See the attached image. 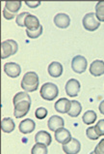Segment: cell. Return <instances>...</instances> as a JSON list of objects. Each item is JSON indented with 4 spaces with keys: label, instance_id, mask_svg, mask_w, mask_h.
Returning <instances> with one entry per match:
<instances>
[{
    "label": "cell",
    "instance_id": "obj_13",
    "mask_svg": "<svg viewBox=\"0 0 104 154\" xmlns=\"http://www.w3.org/2000/svg\"><path fill=\"white\" fill-rule=\"evenodd\" d=\"M35 142H36V143H42L45 146H50L52 142L51 135L45 130L39 131L36 136H35Z\"/></svg>",
    "mask_w": 104,
    "mask_h": 154
},
{
    "label": "cell",
    "instance_id": "obj_19",
    "mask_svg": "<svg viewBox=\"0 0 104 154\" xmlns=\"http://www.w3.org/2000/svg\"><path fill=\"white\" fill-rule=\"evenodd\" d=\"M25 26H26V28H27V30H36L38 28H40L41 23L36 16H33L30 14L25 19Z\"/></svg>",
    "mask_w": 104,
    "mask_h": 154
},
{
    "label": "cell",
    "instance_id": "obj_26",
    "mask_svg": "<svg viewBox=\"0 0 104 154\" xmlns=\"http://www.w3.org/2000/svg\"><path fill=\"white\" fill-rule=\"evenodd\" d=\"M42 25L40 26V28H38L36 30H26V34H27V36L31 39H36V38H39L42 35Z\"/></svg>",
    "mask_w": 104,
    "mask_h": 154
},
{
    "label": "cell",
    "instance_id": "obj_17",
    "mask_svg": "<svg viewBox=\"0 0 104 154\" xmlns=\"http://www.w3.org/2000/svg\"><path fill=\"white\" fill-rule=\"evenodd\" d=\"M19 131L22 134H28V133H32V132L36 128V123H35L32 119L27 118V119H24L19 123Z\"/></svg>",
    "mask_w": 104,
    "mask_h": 154
},
{
    "label": "cell",
    "instance_id": "obj_30",
    "mask_svg": "<svg viewBox=\"0 0 104 154\" xmlns=\"http://www.w3.org/2000/svg\"><path fill=\"white\" fill-rule=\"evenodd\" d=\"M94 130L99 137L104 136V119H100L99 121H97V123L94 126Z\"/></svg>",
    "mask_w": 104,
    "mask_h": 154
},
{
    "label": "cell",
    "instance_id": "obj_9",
    "mask_svg": "<svg viewBox=\"0 0 104 154\" xmlns=\"http://www.w3.org/2000/svg\"><path fill=\"white\" fill-rule=\"evenodd\" d=\"M81 149V143L76 139H71L68 143L63 144V150L66 154H78Z\"/></svg>",
    "mask_w": 104,
    "mask_h": 154
},
{
    "label": "cell",
    "instance_id": "obj_22",
    "mask_svg": "<svg viewBox=\"0 0 104 154\" xmlns=\"http://www.w3.org/2000/svg\"><path fill=\"white\" fill-rule=\"evenodd\" d=\"M82 119H83V122L85 124L91 125V124H93V123H94L95 120H97V113H95V112H94V111H88L84 113Z\"/></svg>",
    "mask_w": 104,
    "mask_h": 154
},
{
    "label": "cell",
    "instance_id": "obj_32",
    "mask_svg": "<svg viewBox=\"0 0 104 154\" xmlns=\"http://www.w3.org/2000/svg\"><path fill=\"white\" fill-rule=\"evenodd\" d=\"M25 4L30 8H37L41 4L40 1H26Z\"/></svg>",
    "mask_w": 104,
    "mask_h": 154
},
{
    "label": "cell",
    "instance_id": "obj_27",
    "mask_svg": "<svg viewBox=\"0 0 104 154\" xmlns=\"http://www.w3.org/2000/svg\"><path fill=\"white\" fill-rule=\"evenodd\" d=\"M28 15H30V14L27 12L20 13V14L17 15L16 16V24L19 26H20V27H23V26H25V19L27 17Z\"/></svg>",
    "mask_w": 104,
    "mask_h": 154
},
{
    "label": "cell",
    "instance_id": "obj_16",
    "mask_svg": "<svg viewBox=\"0 0 104 154\" xmlns=\"http://www.w3.org/2000/svg\"><path fill=\"white\" fill-rule=\"evenodd\" d=\"M71 101L67 98H61L55 103V109L60 113H68L71 109Z\"/></svg>",
    "mask_w": 104,
    "mask_h": 154
},
{
    "label": "cell",
    "instance_id": "obj_1",
    "mask_svg": "<svg viewBox=\"0 0 104 154\" xmlns=\"http://www.w3.org/2000/svg\"><path fill=\"white\" fill-rule=\"evenodd\" d=\"M21 87L26 92H34L39 87V76L35 72L26 73L21 81Z\"/></svg>",
    "mask_w": 104,
    "mask_h": 154
},
{
    "label": "cell",
    "instance_id": "obj_8",
    "mask_svg": "<svg viewBox=\"0 0 104 154\" xmlns=\"http://www.w3.org/2000/svg\"><path fill=\"white\" fill-rule=\"evenodd\" d=\"M65 89L69 97H76L80 92V82L75 79H71L67 82Z\"/></svg>",
    "mask_w": 104,
    "mask_h": 154
},
{
    "label": "cell",
    "instance_id": "obj_15",
    "mask_svg": "<svg viewBox=\"0 0 104 154\" xmlns=\"http://www.w3.org/2000/svg\"><path fill=\"white\" fill-rule=\"evenodd\" d=\"M65 121L61 116H52L47 122V126H48L49 130L51 131H56L60 128H64Z\"/></svg>",
    "mask_w": 104,
    "mask_h": 154
},
{
    "label": "cell",
    "instance_id": "obj_3",
    "mask_svg": "<svg viewBox=\"0 0 104 154\" xmlns=\"http://www.w3.org/2000/svg\"><path fill=\"white\" fill-rule=\"evenodd\" d=\"M19 50V45L15 40H6L1 43V58L5 59L9 56L16 54Z\"/></svg>",
    "mask_w": 104,
    "mask_h": 154
},
{
    "label": "cell",
    "instance_id": "obj_25",
    "mask_svg": "<svg viewBox=\"0 0 104 154\" xmlns=\"http://www.w3.org/2000/svg\"><path fill=\"white\" fill-rule=\"evenodd\" d=\"M23 100H31L30 95L27 92H19L14 96V99H13V103L16 104L19 101H23Z\"/></svg>",
    "mask_w": 104,
    "mask_h": 154
},
{
    "label": "cell",
    "instance_id": "obj_31",
    "mask_svg": "<svg viewBox=\"0 0 104 154\" xmlns=\"http://www.w3.org/2000/svg\"><path fill=\"white\" fill-rule=\"evenodd\" d=\"M94 152L95 154H104V139H102L100 142L97 143V146H95Z\"/></svg>",
    "mask_w": 104,
    "mask_h": 154
},
{
    "label": "cell",
    "instance_id": "obj_5",
    "mask_svg": "<svg viewBox=\"0 0 104 154\" xmlns=\"http://www.w3.org/2000/svg\"><path fill=\"white\" fill-rule=\"evenodd\" d=\"M82 23L86 30L88 31H94L97 30L99 26H100V21H99L97 17H95V13H88L83 17Z\"/></svg>",
    "mask_w": 104,
    "mask_h": 154
},
{
    "label": "cell",
    "instance_id": "obj_7",
    "mask_svg": "<svg viewBox=\"0 0 104 154\" xmlns=\"http://www.w3.org/2000/svg\"><path fill=\"white\" fill-rule=\"evenodd\" d=\"M87 65L88 62L83 55H76L71 60V69L78 74L84 73L87 69Z\"/></svg>",
    "mask_w": 104,
    "mask_h": 154
},
{
    "label": "cell",
    "instance_id": "obj_34",
    "mask_svg": "<svg viewBox=\"0 0 104 154\" xmlns=\"http://www.w3.org/2000/svg\"><path fill=\"white\" fill-rule=\"evenodd\" d=\"M90 154H95L94 152H90Z\"/></svg>",
    "mask_w": 104,
    "mask_h": 154
},
{
    "label": "cell",
    "instance_id": "obj_14",
    "mask_svg": "<svg viewBox=\"0 0 104 154\" xmlns=\"http://www.w3.org/2000/svg\"><path fill=\"white\" fill-rule=\"evenodd\" d=\"M90 73L94 77H99L104 74V61L94 60L90 65Z\"/></svg>",
    "mask_w": 104,
    "mask_h": 154
},
{
    "label": "cell",
    "instance_id": "obj_11",
    "mask_svg": "<svg viewBox=\"0 0 104 154\" xmlns=\"http://www.w3.org/2000/svg\"><path fill=\"white\" fill-rule=\"evenodd\" d=\"M54 137L59 143H62V144L68 143L69 140L72 139L71 132L66 128H60L58 130H56Z\"/></svg>",
    "mask_w": 104,
    "mask_h": 154
},
{
    "label": "cell",
    "instance_id": "obj_18",
    "mask_svg": "<svg viewBox=\"0 0 104 154\" xmlns=\"http://www.w3.org/2000/svg\"><path fill=\"white\" fill-rule=\"evenodd\" d=\"M48 74L53 78H58L63 74V66L58 61H53L48 65L47 68Z\"/></svg>",
    "mask_w": 104,
    "mask_h": 154
},
{
    "label": "cell",
    "instance_id": "obj_21",
    "mask_svg": "<svg viewBox=\"0 0 104 154\" xmlns=\"http://www.w3.org/2000/svg\"><path fill=\"white\" fill-rule=\"evenodd\" d=\"M71 109H69L68 114L69 116H71V117H76V116H79L81 111H82V106L76 100L71 101Z\"/></svg>",
    "mask_w": 104,
    "mask_h": 154
},
{
    "label": "cell",
    "instance_id": "obj_33",
    "mask_svg": "<svg viewBox=\"0 0 104 154\" xmlns=\"http://www.w3.org/2000/svg\"><path fill=\"white\" fill-rule=\"evenodd\" d=\"M98 109H99V112H100L103 116H104V100H102L100 104H99V107H98Z\"/></svg>",
    "mask_w": 104,
    "mask_h": 154
},
{
    "label": "cell",
    "instance_id": "obj_29",
    "mask_svg": "<svg viewBox=\"0 0 104 154\" xmlns=\"http://www.w3.org/2000/svg\"><path fill=\"white\" fill-rule=\"evenodd\" d=\"M86 135H87V137H88V139L93 140L99 139V136L97 134V132H95L94 127H89V128L86 130Z\"/></svg>",
    "mask_w": 104,
    "mask_h": 154
},
{
    "label": "cell",
    "instance_id": "obj_10",
    "mask_svg": "<svg viewBox=\"0 0 104 154\" xmlns=\"http://www.w3.org/2000/svg\"><path fill=\"white\" fill-rule=\"evenodd\" d=\"M4 72L10 78H16L20 75V65L16 62H7L4 65Z\"/></svg>",
    "mask_w": 104,
    "mask_h": 154
},
{
    "label": "cell",
    "instance_id": "obj_4",
    "mask_svg": "<svg viewBox=\"0 0 104 154\" xmlns=\"http://www.w3.org/2000/svg\"><path fill=\"white\" fill-rule=\"evenodd\" d=\"M21 8V1H7L3 10V17L6 20H13Z\"/></svg>",
    "mask_w": 104,
    "mask_h": 154
},
{
    "label": "cell",
    "instance_id": "obj_24",
    "mask_svg": "<svg viewBox=\"0 0 104 154\" xmlns=\"http://www.w3.org/2000/svg\"><path fill=\"white\" fill-rule=\"evenodd\" d=\"M48 150H47V146L42 143H36L32 147L31 154H47Z\"/></svg>",
    "mask_w": 104,
    "mask_h": 154
},
{
    "label": "cell",
    "instance_id": "obj_20",
    "mask_svg": "<svg viewBox=\"0 0 104 154\" xmlns=\"http://www.w3.org/2000/svg\"><path fill=\"white\" fill-rule=\"evenodd\" d=\"M16 124L11 117H5L1 121V129L4 133H11L15 130Z\"/></svg>",
    "mask_w": 104,
    "mask_h": 154
},
{
    "label": "cell",
    "instance_id": "obj_12",
    "mask_svg": "<svg viewBox=\"0 0 104 154\" xmlns=\"http://www.w3.org/2000/svg\"><path fill=\"white\" fill-rule=\"evenodd\" d=\"M54 23L59 28H67L71 23V19L68 15L65 13H59L54 17Z\"/></svg>",
    "mask_w": 104,
    "mask_h": 154
},
{
    "label": "cell",
    "instance_id": "obj_28",
    "mask_svg": "<svg viewBox=\"0 0 104 154\" xmlns=\"http://www.w3.org/2000/svg\"><path fill=\"white\" fill-rule=\"evenodd\" d=\"M47 116V109L43 107H40L36 109V112H35V116H36L38 119H43V118H45Z\"/></svg>",
    "mask_w": 104,
    "mask_h": 154
},
{
    "label": "cell",
    "instance_id": "obj_23",
    "mask_svg": "<svg viewBox=\"0 0 104 154\" xmlns=\"http://www.w3.org/2000/svg\"><path fill=\"white\" fill-rule=\"evenodd\" d=\"M95 17L99 21H104V1H99L95 5Z\"/></svg>",
    "mask_w": 104,
    "mask_h": 154
},
{
    "label": "cell",
    "instance_id": "obj_6",
    "mask_svg": "<svg viewBox=\"0 0 104 154\" xmlns=\"http://www.w3.org/2000/svg\"><path fill=\"white\" fill-rule=\"evenodd\" d=\"M14 107H15V111H14L15 117L16 118L23 117L30 111V107H31V100L19 101V102L14 104Z\"/></svg>",
    "mask_w": 104,
    "mask_h": 154
},
{
    "label": "cell",
    "instance_id": "obj_2",
    "mask_svg": "<svg viewBox=\"0 0 104 154\" xmlns=\"http://www.w3.org/2000/svg\"><path fill=\"white\" fill-rule=\"evenodd\" d=\"M41 96L43 100L46 101H52L54 100L59 94L58 86L52 82H45L43 83L41 87Z\"/></svg>",
    "mask_w": 104,
    "mask_h": 154
}]
</instances>
